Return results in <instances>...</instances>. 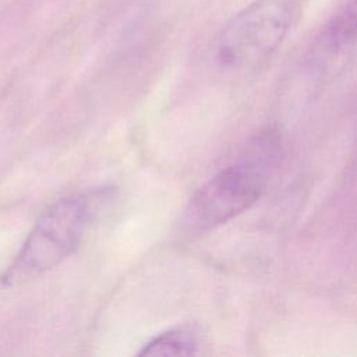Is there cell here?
<instances>
[{
    "mask_svg": "<svg viewBox=\"0 0 357 357\" xmlns=\"http://www.w3.org/2000/svg\"><path fill=\"white\" fill-rule=\"evenodd\" d=\"M279 155L275 132L257 135L230 165L197 190L185 208L187 226L211 230L251 208L268 187Z\"/></svg>",
    "mask_w": 357,
    "mask_h": 357,
    "instance_id": "6da1fadb",
    "label": "cell"
},
{
    "mask_svg": "<svg viewBox=\"0 0 357 357\" xmlns=\"http://www.w3.org/2000/svg\"><path fill=\"white\" fill-rule=\"evenodd\" d=\"M291 24L289 0H255L236 13L212 43L211 57L219 73L245 75L279 49Z\"/></svg>",
    "mask_w": 357,
    "mask_h": 357,
    "instance_id": "7a4b0ae2",
    "label": "cell"
},
{
    "mask_svg": "<svg viewBox=\"0 0 357 357\" xmlns=\"http://www.w3.org/2000/svg\"><path fill=\"white\" fill-rule=\"evenodd\" d=\"M89 218V201L81 194L68 195L49 206L6 271L3 283L21 284L64 261L79 245Z\"/></svg>",
    "mask_w": 357,
    "mask_h": 357,
    "instance_id": "3957f363",
    "label": "cell"
},
{
    "mask_svg": "<svg viewBox=\"0 0 357 357\" xmlns=\"http://www.w3.org/2000/svg\"><path fill=\"white\" fill-rule=\"evenodd\" d=\"M357 46V0L343 6L315 35L301 60V71L314 82L332 75Z\"/></svg>",
    "mask_w": 357,
    "mask_h": 357,
    "instance_id": "277c9868",
    "label": "cell"
},
{
    "mask_svg": "<svg viewBox=\"0 0 357 357\" xmlns=\"http://www.w3.org/2000/svg\"><path fill=\"white\" fill-rule=\"evenodd\" d=\"M198 346L195 332L188 326L170 329L151 340L139 356H191Z\"/></svg>",
    "mask_w": 357,
    "mask_h": 357,
    "instance_id": "5b68a950",
    "label": "cell"
}]
</instances>
